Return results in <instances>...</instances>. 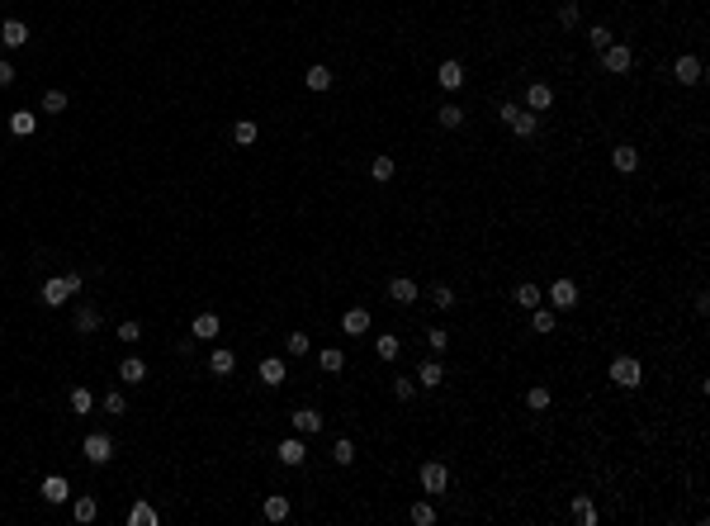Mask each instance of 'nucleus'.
<instances>
[{
	"label": "nucleus",
	"instance_id": "nucleus-25",
	"mask_svg": "<svg viewBox=\"0 0 710 526\" xmlns=\"http://www.w3.org/2000/svg\"><path fill=\"white\" fill-rule=\"evenodd\" d=\"M573 517H578L583 526H597V503H592L587 493H578L573 498Z\"/></svg>",
	"mask_w": 710,
	"mask_h": 526
},
{
	"label": "nucleus",
	"instance_id": "nucleus-8",
	"mask_svg": "<svg viewBox=\"0 0 710 526\" xmlns=\"http://www.w3.org/2000/svg\"><path fill=\"white\" fill-rule=\"evenodd\" d=\"M29 43V24L24 19H5L0 24V48H24Z\"/></svg>",
	"mask_w": 710,
	"mask_h": 526
},
{
	"label": "nucleus",
	"instance_id": "nucleus-47",
	"mask_svg": "<svg viewBox=\"0 0 710 526\" xmlns=\"http://www.w3.org/2000/svg\"><path fill=\"white\" fill-rule=\"evenodd\" d=\"M559 24H564V29H578V0H564V5H559Z\"/></svg>",
	"mask_w": 710,
	"mask_h": 526
},
{
	"label": "nucleus",
	"instance_id": "nucleus-15",
	"mask_svg": "<svg viewBox=\"0 0 710 526\" xmlns=\"http://www.w3.org/2000/svg\"><path fill=\"white\" fill-rule=\"evenodd\" d=\"M280 460L289 464V469H299V464L308 460V446H303V436H289V441H280Z\"/></svg>",
	"mask_w": 710,
	"mask_h": 526
},
{
	"label": "nucleus",
	"instance_id": "nucleus-11",
	"mask_svg": "<svg viewBox=\"0 0 710 526\" xmlns=\"http://www.w3.org/2000/svg\"><path fill=\"white\" fill-rule=\"evenodd\" d=\"M341 332H346V337H365V332H369V308H346V313H341Z\"/></svg>",
	"mask_w": 710,
	"mask_h": 526
},
{
	"label": "nucleus",
	"instance_id": "nucleus-41",
	"mask_svg": "<svg viewBox=\"0 0 710 526\" xmlns=\"http://www.w3.org/2000/svg\"><path fill=\"white\" fill-rule=\"evenodd\" d=\"M331 460H336V464H355V441H346V436H341V441L331 446Z\"/></svg>",
	"mask_w": 710,
	"mask_h": 526
},
{
	"label": "nucleus",
	"instance_id": "nucleus-17",
	"mask_svg": "<svg viewBox=\"0 0 710 526\" xmlns=\"http://www.w3.org/2000/svg\"><path fill=\"white\" fill-rule=\"evenodd\" d=\"M507 128H511L516 138H536V128H540V114H531V110H516V119H511Z\"/></svg>",
	"mask_w": 710,
	"mask_h": 526
},
{
	"label": "nucleus",
	"instance_id": "nucleus-20",
	"mask_svg": "<svg viewBox=\"0 0 710 526\" xmlns=\"http://www.w3.org/2000/svg\"><path fill=\"white\" fill-rule=\"evenodd\" d=\"M389 299H394V303H417V280L398 275L394 285H389Z\"/></svg>",
	"mask_w": 710,
	"mask_h": 526
},
{
	"label": "nucleus",
	"instance_id": "nucleus-50",
	"mask_svg": "<svg viewBox=\"0 0 710 526\" xmlns=\"http://www.w3.org/2000/svg\"><path fill=\"white\" fill-rule=\"evenodd\" d=\"M10 86H15V66L0 62V90H10Z\"/></svg>",
	"mask_w": 710,
	"mask_h": 526
},
{
	"label": "nucleus",
	"instance_id": "nucleus-43",
	"mask_svg": "<svg viewBox=\"0 0 710 526\" xmlns=\"http://www.w3.org/2000/svg\"><path fill=\"white\" fill-rule=\"evenodd\" d=\"M105 413H110V417H124V413H128V399L119 394V389H110V394H105Z\"/></svg>",
	"mask_w": 710,
	"mask_h": 526
},
{
	"label": "nucleus",
	"instance_id": "nucleus-36",
	"mask_svg": "<svg viewBox=\"0 0 710 526\" xmlns=\"http://www.w3.org/2000/svg\"><path fill=\"white\" fill-rule=\"evenodd\" d=\"M90 408H95V394H90V389H81V384H76V389H71V413H90Z\"/></svg>",
	"mask_w": 710,
	"mask_h": 526
},
{
	"label": "nucleus",
	"instance_id": "nucleus-39",
	"mask_svg": "<svg viewBox=\"0 0 710 526\" xmlns=\"http://www.w3.org/2000/svg\"><path fill=\"white\" fill-rule=\"evenodd\" d=\"M369 175H374L379 185H384V180H394V157H374V161H369Z\"/></svg>",
	"mask_w": 710,
	"mask_h": 526
},
{
	"label": "nucleus",
	"instance_id": "nucleus-18",
	"mask_svg": "<svg viewBox=\"0 0 710 526\" xmlns=\"http://www.w3.org/2000/svg\"><path fill=\"white\" fill-rule=\"evenodd\" d=\"M554 322H559V313H554V308H545V303H536V308H531V327H536L540 337H550Z\"/></svg>",
	"mask_w": 710,
	"mask_h": 526
},
{
	"label": "nucleus",
	"instance_id": "nucleus-13",
	"mask_svg": "<svg viewBox=\"0 0 710 526\" xmlns=\"http://www.w3.org/2000/svg\"><path fill=\"white\" fill-rule=\"evenodd\" d=\"M218 327H223L218 313H199V318L189 322V337H194V341H213V337H218Z\"/></svg>",
	"mask_w": 710,
	"mask_h": 526
},
{
	"label": "nucleus",
	"instance_id": "nucleus-6",
	"mask_svg": "<svg viewBox=\"0 0 710 526\" xmlns=\"http://www.w3.org/2000/svg\"><path fill=\"white\" fill-rule=\"evenodd\" d=\"M422 493H445L450 489V469H445L441 460H431V464H422Z\"/></svg>",
	"mask_w": 710,
	"mask_h": 526
},
{
	"label": "nucleus",
	"instance_id": "nucleus-16",
	"mask_svg": "<svg viewBox=\"0 0 710 526\" xmlns=\"http://www.w3.org/2000/svg\"><path fill=\"white\" fill-rule=\"evenodd\" d=\"M294 431H299V436L322 431V413H317V408H299V413H294Z\"/></svg>",
	"mask_w": 710,
	"mask_h": 526
},
{
	"label": "nucleus",
	"instance_id": "nucleus-28",
	"mask_svg": "<svg viewBox=\"0 0 710 526\" xmlns=\"http://www.w3.org/2000/svg\"><path fill=\"white\" fill-rule=\"evenodd\" d=\"M119 380H124V384H142V380H147V366H142L138 356H128L124 366H119Z\"/></svg>",
	"mask_w": 710,
	"mask_h": 526
},
{
	"label": "nucleus",
	"instance_id": "nucleus-7",
	"mask_svg": "<svg viewBox=\"0 0 710 526\" xmlns=\"http://www.w3.org/2000/svg\"><path fill=\"white\" fill-rule=\"evenodd\" d=\"M673 76H678L682 86H701V76H706V66H701V57H692V52H682L678 62H673Z\"/></svg>",
	"mask_w": 710,
	"mask_h": 526
},
{
	"label": "nucleus",
	"instance_id": "nucleus-21",
	"mask_svg": "<svg viewBox=\"0 0 710 526\" xmlns=\"http://www.w3.org/2000/svg\"><path fill=\"white\" fill-rule=\"evenodd\" d=\"M261 380H266V389H280L284 384V361L280 356H266V361H261Z\"/></svg>",
	"mask_w": 710,
	"mask_h": 526
},
{
	"label": "nucleus",
	"instance_id": "nucleus-32",
	"mask_svg": "<svg viewBox=\"0 0 710 526\" xmlns=\"http://www.w3.org/2000/svg\"><path fill=\"white\" fill-rule=\"evenodd\" d=\"M374 351H379V361H398V351H403V341H398L394 332H384V337L374 341Z\"/></svg>",
	"mask_w": 710,
	"mask_h": 526
},
{
	"label": "nucleus",
	"instance_id": "nucleus-24",
	"mask_svg": "<svg viewBox=\"0 0 710 526\" xmlns=\"http://www.w3.org/2000/svg\"><path fill=\"white\" fill-rule=\"evenodd\" d=\"M208 370H213V375H232V370H237V356H232L227 346H218L213 356H208Z\"/></svg>",
	"mask_w": 710,
	"mask_h": 526
},
{
	"label": "nucleus",
	"instance_id": "nucleus-42",
	"mask_svg": "<svg viewBox=\"0 0 710 526\" xmlns=\"http://www.w3.org/2000/svg\"><path fill=\"white\" fill-rule=\"evenodd\" d=\"M426 346L436 351V356H445V351H450V332H445V327H431V332H426Z\"/></svg>",
	"mask_w": 710,
	"mask_h": 526
},
{
	"label": "nucleus",
	"instance_id": "nucleus-51",
	"mask_svg": "<svg viewBox=\"0 0 710 526\" xmlns=\"http://www.w3.org/2000/svg\"><path fill=\"white\" fill-rule=\"evenodd\" d=\"M516 110H521V105H511V100H507L502 110H497V119H502V124H511V119H516Z\"/></svg>",
	"mask_w": 710,
	"mask_h": 526
},
{
	"label": "nucleus",
	"instance_id": "nucleus-45",
	"mask_svg": "<svg viewBox=\"0 0 710 526\" xmlns=\"http://www.w3.org/2000/svg\"><path fill=\"white\" fill-rule=\"evenodd\" d=\"M394 399H403V403H408V399H417V380H412V375L394 380Z\"/></svg>",
	"mask_w": 710,
	"mask_h": 526
},
{
	"label": "nucleus",
	"instance_id": "nucleus-23",
	"mask_svg": "<svg viewBox=\"0 0 710 526\" xmlns=\"http://www.w3.org/2000/svg\"><path fill=\"white\" fill-rule=\"evenodd\" d=\"M157 522L161 517H157L152 503H133V508H128V526H157Z\"/></svg>",
	"mask_w": 710,
	"mask_h": 526
},
{
	"label": "nucleus",
	"instance_id": "nucleus-46",
	"mask_svg": "<svg viewBox=\"0 0 710 526\" xmlns=\"http://www.w3.org/2000/svg\"><path fill=\"white\" fill-rule=\"evenodd\" d=\"M66 110V90H47L43 95V114H62Z\"/></svg>",
	"mask_w": 710,
	"mask_h": 526
},
{
	"label": "nucleus",
	"instance_id": "nucleus-2",
	"mask_svg": "<svg viewBox=\"0 0 710 526\" xmlns=\"http://www.w3.org/2000/svg\"><path fill=\"white\" fill-rule=\"evenodd\" d=\"M76 289H81V271H66V275H52V280H47V285H43V303H47V308H62V303L71 299V294H76Z\"/></svg>",
	"mask_w": 710,
	"mask_h": 526
},
{
	"label": "nucleus",
	"instance_id": "nucleus-49",
	"mask_svg": "<svg viewBox=\"0 0 710 526\" xmlns=\"http://www.w3.org/2000/svg\"><path fill=\"white\" fill-rule=\"evenodd\" d=\"M138 337H142L138 322H119V341H138Z\"/></svg>",
	"mask_w": 710,
	"mask_h": 526
},
{
	"label": "nucleus",
	"instance_id": "nucleus-37",
	"mask_svg": "<svg viewBox=\"0 0 710 526\" xmlns=\"http://www.w3.org/2000/svg\"><path fill=\"white\" fill-rule=\"evenodd\" d=\"M256 133H261V128H256L252 119H242V124L232 128V138H237V147H252V143H256Z\"/></svg>",
	"mask_w": 710,
	"mask_h": 526
},
{
	"label": "nucleus",
	"instance_id": "nucleus-9",
	"mask_svg": "<svg viewBox=\"0 0 710 526\" xmlns=\"http://www.w3.org/2000/svg\"><path fill=\"white\" fill-rule=\"evenodd\" d=\"M550 105H554V90L545 81H531V86H526V110L540 114V110H550Z\"/></svg>",
	"mask_w": 710,
	"mask_h": 526
},
{
	"label": "nucleus",
	"instance_id": "nucleus-48",
	"mask_svg": "<svg viewBox=\"0 0 710 526\" xmlns=\"http://www.w3.org/2000/svg\"><path fill=\"white\" fill-rule=\"evenodd\" d=\"M412 522L431 526V522H436V508H431V503H412Z\"/></svg>",
	"mask_w": 710,
	"mask_h": 526
},
{
	"label": "nucleus",
	"instance_id": "nucleus-14",
	"mask_svg": "<svg viewBox=\"0 0 710 526\" xmlns=\"http://www.w3.org/2000/svg\"><path fill=\"white\" fill-rule=\"evenodd\" d=\"M412 380L422 384V389H441V380H445V366H441V361H422Z\"/></svg>",
	"mask_w": 710,
	"mask_h": 526
},
{
	"label": "nucleus",
	"instance_id": "nucleus-40",
	"mask_svg": "<svg viewBox=\"0 0 710 526\" xmlns=\"http://www.w3.org/2000/svg\"><path fill=\"white\" fill-rule=\"evenodd\" d=\"M308 346H313L308 332H289V337H284V351H289V356H308Z\"/></svg>",
	"mask_w": 710,
	"mask_h": 526
},
{
	"label": "nucleus",
	"instance_id": "nucleus-33",
	"mask_svg": "<svg viewBox=\"0 0 710 526\" xmlns=\"http://www.w3.org/2000/svg\"><path fill=\"white\" fill-rule=\"evenodd\" d=\"M526 408H531V413H545V408H550V389H545V384L526 389Z\"/></svg>",
	"mask_w": 710,
	"mask_h": 526
},
{
	"label": "nucleus",
	"instance_id": "nucleus-22",
	"mask_svg": "<svg viewBox=\"0 0 710 526\" xmlns=\"http://www.w3.org/2000/svg\"><path fill=\"white\" fill-rule=\"evenodd\" d=\"M611 166H615V171H639V152H634L630 143H620L611 152Z\"/></svg>",
	"mask_w": 710,
	"mask_h": 526
},
{
	"label": "nucleus",
	"instance_id": "nucleus-38",
	"mask_svg": "<svg viewBox=\"0 0 710 526\" xmlns=\"http://www.w3.org/2000/svg\"><path fill=\"white\" fill-rule=\"evenodd\" d=\"M587 43H592V52H606V48L615 43V38H611V29H606V24H597V29L587 33Z\"/></svg>",
	"mask_w": 710,
	"mask_h": 526
},
{
	"label": "nucleus",
	"instance_id": "nucleus-27",
	"mask_svg": "<svg viewBox=\"0 0 710 526\" xmlns=\"http://www.w3.org/2000/svg\"><path fill=\"white\" fill-rule=\"evenodd\" d=\"M511 299H516L521 308H526V313H531V308H536V303H545V294H540V285H531V280H526V285H516V294H511Z\"/></svg>",
	"mask_w": 710,
	"mask_h": 526
},
{
	"label": "nucleus",
	"instance_id": "nucleus-29",
	"mask_svg": "<svg viewBox=\"0 0 710 526\" xmlns=\"http://www.w3.org/2000/svg\"><path fill=\"white\" fill-rule=\"evenodd\" d=\"M284 517H289V498H284V493H270V498H266V522H284Z\"/></svg>",
	"mask_w": 710,
	"mask_h": 526
},
{
	"label": "nucleus",
	"instance_id": "nucleus-44",
	"mask_svg": "<svg viewBox=\"0 0 710 526\" xmlns=\"http://www.w3.org/2000/svg\"><path fill=\"white\" fill-rule=\"evenodd\" d=\"M431 303H436L441 313H445V308H455V289H450V285H436V289H431Z\"/></svg>",
	"mask_w": 710,
	"mask_h": 526
},
{
	"label": "nucleus",
	"instance_id": "nucleus-3",
	"mask_svg": "<svg viewBox=\"0 0 710 526\" xmlns=\"http://www.w3.org/2000/svg\"><path fill=\"white\" fill-rule=\"evenodd\" d=\"M81 455H85L90 464H110L114 460V436L110 431H90V436L81 441Z\"/></svg>",
	"mask_w": 710,
	"mask_h": 526
},
{
	"label": "nucleus",
	"instance_id": "nucleus-12",
	"mask_svg": "<svg viewBox=\"0 0 710 526\" xmlns=\"http://www.w3.org/2000/svg\"><path fill=\"white\" fill-rule=\"evenodd\" d=\"M436 81H441V90H450V95H455V90H459V86H464V81H469V76H464V66H459L455 57H450V62H441V71H436Z\"/></svg>",
	"mask_w": 710,
	"mask_h": 526
},
{
	"label": "nucleus",
	"instance_id": "nucleus-1",
	"mask_svg": "<svg viewBox=\"0 0 710 526\" xmlns=\"http://www.w3.org/2000/svg\"><path fill=\"white\" fill-rule=\"evenodd\" d=\"M606 380H611L615 389H639V384H644V361H634V356H615L611 370H606Z\"/></svg>",
	"mask_w": 710,
	"mask_h": 526
},
{
	"label": "nucleus",
	"instance_id": "nucleus-5",
	"mask_svg": "<svg viewBox=\"0 0 710 526\" xmlns=\"http://www.w3.org/2000/svg\"><path fill=\"white\" fill-rule=\"evenodd\" d=\"M597 57H601V66H606L611 76H625V71L634 66V52L625 48V43H611V48H606V52H597Z\"/></svg>",
	"mask_w": 710,
	"mask_h": 526
},
{
	"label": "nucleus",
	"instance_id": "nucleus-26",
	"mask_svg": "<svg viewBox=\"0 0 710 526\" xmlns=\"http://www.w3.org/2000/svg\"><path fill=\"white\" fill-rule=\"evenodd\" d=\"M95 327H100V308H90V303H81V308H76V332H81V337H90Z\"/></svg>",
	"mask_w": 710,
	"mask_h": 526
},
{
	"label": "nucleus",
	"instance_id": "nucleus-4",
	"mask_svg": "<svg viewBox=\"0 0 710 526\" xmlns=\"http://www.w3.org/2000/svg\"><path fill=\"white\" fill-rule=\"evenodd\" d=\"M550 308L554 313H568V308H578V285L568 280V275H559L550 285Z\"/></svg>",
	"mask_w": 710,
	"mask_h": 526
},
{
	"label": "nucleus",
	"instance_id": "nucleus-10",
	"mask_svg": "<svg viewBox=\"0 0 710 526\" xmlns=\"http://www.w3.org/2000/svg\"><path fill=\"white\" fill-rule=\"evenodd\" d=\"M38 493H43V503H52V508H57V503H66V498H71V484H66L62 474H47Z\"/></svg>",
	"mask_w": 710,
	"mask_h": 526
},
{
	"label": "nucleus",
	"instance_id": "nucleus-31",
	"mask_svg": "<svg viewBox=\"0 0 710 526\" xmlns=\"http://www.w3.org/2000/svg\"><path fill=\"white\" fill-rule=\"evenodd\" d=\"M303 86H308V90H327L331 71H327V66H308V71H303Z\"/></svg>",
	"mask_w": 710,
	"mask_h": 526
},
{
	"label": "nucleus",
	"instance_id": "nucleus-30",
	"mask_svg": "<svg viewBox=\"0 0 710 526\" xmlns=\"http://www.w3.org/2000/svg\"><path fill=\"white\" fill-rule=\"evenodd\" d=\"M436 124H441V128H459V124H464V110L450 100V105H441V110H436Z\"/></svg>",
	"mask_w": 710,
	"mask_h": 526
},
{
	"label": "nucleus",
	"instance_id": "nucleus-19",
	"mask_svg": "<svg viewBox=\"0 0 710 526\" xmlns=\"http://www.w3.org/2000/svg\"><path fill=\"white\" fill-rule=\"evenodd\" d=\"M33 128H38V114H33V110H15V114H10V133H15V138H29Z\"/></svg>",
	"mask_w": 710,
	"mask_h": 526
},
{
	"label": "nucleus",
	"instance_id": "nucleus-34",
	"mask_svg": "<svg viewBox=\"0 0 710 526\" xmlns=\"http://www.w3.org/2000/svg\"><path fill=\"white\" fill-rule=\"evenodd\" d=\"M71 512H76V522H95V512H100V503H95L90 493H76V508H71Z\"/></svg>",
	"mask_w": 710,
	"mask_h": 526
},
{
	"label": "nucleus",
	"instance_id": "nucleus-35",
	"mask_svg": "<svg viewBox=\"0 0 710 526\" xmlns=\"http://www.w3.org/2000/svg\"><path fill=\"white\" fill-rule=\"evenodd\" d=\"M317 366L327 370V375H331V370H341V366H346V351H341V346H327L322 356H317Z\"/></svg>",
	"mask_w": 710,
	"mask_h": 526
}]
</instances>
